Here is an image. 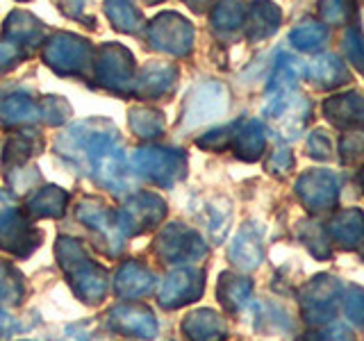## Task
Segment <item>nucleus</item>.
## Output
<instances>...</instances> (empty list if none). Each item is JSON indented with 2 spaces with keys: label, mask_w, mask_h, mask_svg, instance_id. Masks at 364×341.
Listing matches in <instances>:
<instances>
[{
  "label": "nucleus",
  "mask_w": 364,
  "mask_h": 341,
  "mask_svg": "<svg viewBox=\"0 0 364 341\" xmlns=\"http://www.w3.org/2000/svg\"><path fill=\"white\" fill-rule=\"evenodd\" d=\"M228 107V91L219 82H203L191 91L185 109V125L196 128V125L210 123L223 117Z\"/></svg>",
  "instance_id": "nucleus-1"
},
{
  "label": "nucleus",
  "mask_w": 364,
  "mask_h": 341,
  "mask_svg": "<svg viewBox=\"0 0 364 341\" xmlns=\"http://www.w3.org/2000/svg\"><path fill=\"white\" fill-rule=\"evenodd\" d=\"M296 191H299V198L307 205V210L312 212L330 210L337 202V180L328 170H310V173H305L299 180V185H296Z\"/></svg>",
  "instance_id": "nucleus-2"
},
{
  "label": "nucleus",
  "mask_w": 364,
  "mask_h": 341,
  "mask_svg": "<svg viewBox=\"0 0 364 341\" xmlns=\"http://www.w3.org/2000/svg\"><path fill=\"white\" fill-rule=\"evenodd\" d=\"M264 114L273 119V128L280 132V136L296 139L310 119V102L301 96H289L278 105L264 107Z\"/></svg>",
  "instance_id": "nucleus-3"
},
{
  "label": "nucleus",
  "mask_w": 364,
  "mask_h": 341,
  "mask_svg": "<svg viewBox=\"0 0 364 341\" xmlns=\"http://www.w3.org/2000/svg\"><path fill=\"white\" fill-rule=\"evenodd\" d=\"M153 43L157 48H162L166 53H173V55H185L191 48V41H193V30L187 21H182L180 16L173 14H166V16H159L153 23Z\"/></svg>",
  "instance_id": "nucleus-4"
},
{
  "label": "nucleus",
  "mask_w": 364,
  "mask_h": 341,
  "mask_svg": "<svg viewBox=\"0 0 364 341\" xmlns=\"http://www.w3.org/2000/svg\"><path fill=\"white\" fill-rule=\"evenodd\" d=\"M339 298V284L333 278H316L303 296V310L310 321H326L333 316Z\"/></svg>",
  "instance_id": "nucleus-5"
},
{
  "label": "nucleus",
  "mask_w": 364,
  "mask_h": 341,
  "mask_svg": "<svg viewBox=\"0 0 364 341\" xmlns=\"http://www.w3.org/2000/svg\"><path fill=\"white\" fill-rule=\"evenodd\" d=\"M301 75H303V66L299 64V60L291 55H280L276 71H273L267 85V94H269L267 107H273V105H278V102H282L284 98L294 96V89L299 85Z\"/></svg>",
  "instance_id": "nucleus-6"
},
{
  "label": "nucleus",
  "mask_w": 364,
  "mask_h": 341,
  "mask_svg": "<svg viewBox=\"0 0 364 341\" xmlns=\"http://www.w3.org/2000/svg\"><path fill=\"white\" fill-rule=\"evenodd\" d=\"M307 77L321 89H335L339 85L348 82L350 75L346 71V66L341 64L335 55H321L307 66Z\"/></svg>",
  "instance_id": "nucleus-7"
},
{
  "label": "nucleus",
  "mask_w": 364,
  "mask_h": 341,
  "mask_svg": "<svg viewBox=\"0 0 364 341\" xmlns=\"http://www.w3.org/2000/svg\"><path fill=\"white\" fill-rule=\"evenodd\" d=\"M326 117L339 128H348L364 119V100L358 94H344L330 98L323 105Z\"/></svg>",
  "instance_id": "nucleus-8"
},
{
  "label": "nucleus",
  "mask_w": 364,
  "mask_h": 341,
  "mask_svg": "<svg viewBox=\"0 0 364 341\" xmlns=\"http://www.w3.org/2000/svg\"><path fill=\"white\" fill-rule=\"evenodd\" d=\"M280 26V9L269 3V0H255V5L248 11V37L257 41V39H267Z\"/></svg>",
  "instance_id": "nucleus-9"
},
{
  "label": "nucleus",
  "mask_w": 364,
  "mask_h": 341,
  "mask_svg": "<svg viewBox=\"0 0 364 341\" xmlns=\"http://www.w3.org/2000/svg\"><path fill=\"white\" fill-rule=\"evenodd\" d=\"M230 257L239 269H255L262 261V246L253 227H244L230 246Z\"/></svg>",
  "instance_id": "nucleus-10"
},
{
  "label": "nucleus",
  "mask_w": 364,
  "mask_h": 341,
  "mask_svg": "<svg viewBox=\"0 0 364 341\" xmlns=\"http://www.w3.org/2000/svg\"><path fill=\"white\" fill-rule=\"evenodd\" d=\"M330 232L341 246H355L364 234V214L360 210L341 212L330 225Z\"/></svg>",
  "instance_id": "nucleus-11"
},
{
  "label": "nucleus",
  "mask_w": 364,
  "mask_h": 341,
  "mask_svg": "<svg viewBox=\"0 0 364 341\" xmlns=\"http://www.w3.org/2000/svg\"><path fill=\"white\" fill-rule=\"evenodd\" d=\"M200 289V282L193 280V273L189 271H180L176 276H171L166 287L162 291V303L164 305H180L189 301V296L198 293Z\"/></svg>",
  "instance_id": "nucleus-12"
},
{
  "label": "nucleus",
  "mask_w": 364,
  "mask_h": 341,
  "mask_svg": "<svg viewBox=\"0 0 364 341\" xmlns=\"http://www.w3.org/2000/svg\"><path fill=\"white\" fill-rule=\"evenodd\" d=\"M289 41L299 50L312 53L316 48H321V45L328 41V30H326V26H321V23H316V21H303L299 28L291 30Z\"/></svg>",
  "instance_id": "nucleus-13"
},
{
  "label": "nucleus",
  "mask_w": 364,
  "mask_h": 341,
  "mask_svg": "<svg viewBox=\"0 0 364 341\" xmlns=\"http://www.w3.org/2000/svg\"><path fill=\"white\" fill-rule=\"evenodd\" d=\"M264 148V128L259 121H248L237 132V153L244 159H257Z\"/></svg>",
  "instance_id": "nucleus-14"
},
{
  "label": "nucleus",
  "mask_w": 364,
  "mask_h": 341,
  "mask_svg": "<svg viewBox=\"0 0 364 341\" xmlns=\"http://www.w3.org/2000/svg\"><path fill=\"white\" fill-rule=\"evenodd\" d=\"M185 328L189 330L191 337L196 341H212L214 337H221V332H223V323L210 312H200L193 318H189Z\"/></svg>",
  "instance_id": "nucleus-15"
},
{
  "label": "nucleus",
  "mask_w": 364,
  "mask_h": 341,
  "mask_svg": "<svg viewBox=\"0 0 364 341\" xmlns=\"http://www.w3.org/2000/svg\"><path fill=\"white\" fill-rule=\"evenodd\" d=\"M244 16H246L244 0H221L219 7L214 9L212 21H214L216 28L232 30V28H237L239 23L244 21Z\"/></svg>",
  "instance_id": "nucleus-16"
},
{
  "label": "nucleus",
  "mask_w": 364,
  "mask_h": 341,
  "mask_svg": "<svg viewBox=\"0 0 364 341\" xmlns=\"http://www.w3.org/2000/svg\"><path fill=\"white\" fill-rule=\"evenodd\" d=\"M144 168L153 170L155 175L162 173H173L176 170V155H168L166 151H141V155L136 157Z\"/></svg>",
  "instance_id": "nucleus-17"
},
{
  "label": "nucleus",
  "mask_w": 364,
  "mask_h": 341,
  "mask_svg": "<svg viewBox=\"0 0 364 341\" xmlns=\"http://www.w3.org/2000/svg\"><path fill=\"white\" fill-rule=\"evenodd\" d=\"M318 11L326 23H344L353 16V0H318Z\"/></svg>",
  "instance_id": "nucleus-18"
},
{
  "label": "nucleus",
  "mask_w": 364,
  "mask_h": 341,
  "mask_svg": "<svg viewBox=\"0 0 364 341\" xmlns=\"http://www.w3.org/2000/svg\"><path fill=\"white\" fill-rule=\"evenodd\" d=\"M344 53L348 60L364 73V37L358 30H348L344 34Z\"/></svg>",
  "instance_id": "nucleus-19"
},
{
  "label": "nucleus",
  "mask_w": 364,
  "mask_h": 341,
  "mask_svg": "<svg viewBox=\"0 0 364 341\" xmlns=\"http://www.w3.org/2000/svg\"><path fill=\"white\" fill-rule=\"evenodd\" d=\"M307 153H310L312 157H323V159H328L330 153H333V141H330L328 132H323V130L312 132L310 139H307Z\"/></svg>",
  "instance_id": "nucleus-20"
},
{
  "label": "nucleus",
  "mask_w": 364,
  "mask_h": 341,
  "mask_svg": "<svg viewBox=\"0 0 364 341\" xmlns=\"http://www.w3.org/2000/svg\"><path fill=\"white\" fill-rule=\"evenodd\" d=\"M339 151H341V155H344L346 159L362 155L364 153V132H350V134H346L344 139H341V144H339Z\"/></svg>",
  "instance_id": "nucleus-21"
},
{
  "label": "nucleus",
  "mask_w": 364,
  "mask_h": 341,
  "mask_svg": "<svg viewBox=\"0 0 364 341\" xmlns=\"http://www.w3.org/2000/svg\"><path fill=\"white\" fill-rule=\"evenodd\" d=\"M346 312H348L353 323H358L360 328H364V293H360V291H350L348 293Z\"/></svg>",
  "instance_id": "nucleus-22"
},
{
  "label": "nucleus",
  "mask_w": 364,
  "mask_h": 341,
  "mask_svg": "<svg viewBox=\"0 0 364 341\" xmlns=\"http://www.w3.org/2000/svg\"><path fill=\"white\" fill-rule=\"evenodd\" d=\"M250 293V282H242V280H230V287H228V298L225 303L230 307H237L239 303H244Z\"/></svg>",
  "instance_id": "nucleus-23"
},
{
  "label": "nucleus",
  "mask_w": 364,
  "mask_h": 341,
  "mask_svg": "<svg viewBox=\"0 0 364 341\" xmlns=\"http://www.w3.org/2000/svg\"><path fill=\"white\" fill-rule=\"evenodd\" d=\"M316 341H353V337L344 325H335L330 330H323Z\"/></svg>",
  "instance_id": "nucleus-24"
},
{
  "label": "nucleus",
  "mask_w": 364,
  "mask_h": 341,
  "mask_svg": "<svg viewBox=\"0 0 364 341\" xmlns=\"http://www.w3.org/2000/svg\"><path fill=\"white\" fill-rule=\"evenodd\" d=\"M294 164V159H291V155L287 153V151H278L276 155H273V159H271V168H289Z\"/></svg>",
  "instance_id": "nucleus-25"
},
{
  "label": "nucleus",
  "mask_w": 364,
  "mask_h": 341,
  "mask_svg": "<svg viewBox=\"0 0 364 341\" xmlns=\"http://www.w3.org/2000/svg\"><path fill=\"white\" fill-rule=\"evenodd\" d=\"M191 3H196V5H200V3H208V0H191Z\"/></svg>",
  "instance_id": "nucleus-26"
},
{
  "label": "nucleus",
  "mask_w": 364,
  "mask_h": 341,
  "mask_svg": "<svg viewBox=\"0 0 364 341\" xmlns=\"http://www.w3.org/2000/svg\"><path fill=\"white\" fill-rule=\"evenodd\" d=\"M362 185H364V173H362Z\"/></svg>",
  "instance_id": "nucleus-27"
}]
</instances>
